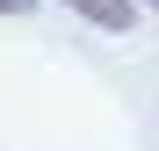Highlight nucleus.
<instances>
[{"instance_id": "nucleus-2", "label": "nucleus", "mask_w": 159, "mask_h": 151, "mask_svg": "<svg viewBox=\"0 0 159 151\" xmlns=\"http://www.w3.org/2000/svg\"><path fill=\"white\" fill-rule=\"evenodd\" d=\"M15 7H29V0H0V15H15Z\"/></svg>"}, {"instance_id": "nucleus-3", "label": "nucleus", "mask_w": 159, "mask_h": 151, "mask_svg": "<svg viewBox=\"0 0 159 151\" xmlns=\"http://www.w3.org/2000/svg\"><path fill=\"white\" fill-rule=\"evenodd\" d=\"M152 7H159V0H152Z\"/></svg>"}, {"instance_id": "nucleus-1", "label": "nucleus", "mask_w": 159, "mask_h": 151, "mask_svg": "<svg viewBox=\"0 0 159 151\" xmlns=\"http://www.w3.org/2000/svg\"><path fill=\"white\" fill-rule=\"evenodd\" d=\"M65 7H80L87 22H101V29H130V0H65Z\"/></svg>"}]
</instances>
